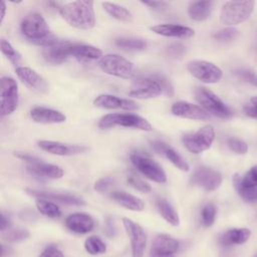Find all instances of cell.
Returning <instances> with one entry per match:
<instances>
[{
	"label": "cell",
	"instance_id": "6da1fadb",
	"mask_svg": "<svg viewBox=\"0 0 257 257\" xmlns=\"http://www.w3.org/2000/svg\"><path fill=\"white\" fill-rule=\"evenodd\" d=\"M20 29L24 37L34 44L48 47L59 42L39 13L33 12L26 15L20 24Z\"/></svg>",
	"mask_w": 257,
	"mask_h": 257
},
{
	"label": "cell",
	"instance_id": "7a4b0ae2",
	"mask_svg": "<svg viewBox=\"0 0 257 257\" xmlns=\"http://www.w3.org/2000/svg\"><path fill=\"white\" fill-rule=\"evenodd\" d=\"M62 18L77 29H91L95 25V14L92 1H73L59 7Z\"/></svg>",
	"mask_w": 257,
	"mask_h": 257
},
{
	"label": "cell",
	"instance_id": "3957f363",
	"mask_svg": "<svg viewBox=\"0 0 257 257\" xmlns=\"http://www.w3.org/2000/svg\"><path fill=\"white\" fill-rule=\"evenodd\" d=\"M254 6V1H228L221 9L220 20L229 27L240 24L249 18Z\"/></svg>",
	"mask_w": 257,
	"mask_h": 257
},
{
	"label": "cell",
	"instance_id": "277c9868",
	"mask_svg": "<svg viewBox=\"0 0 257 257\" xmlns=\"http://www.w3.org/2000/svg\"><path fill=\"white\" fill-rule=\"evenodd\" d=\"M113 126L133 127L141 131L151 132L152 124L144 117L133 113H108L103 115L98 121V127L110 128Z\"/></svg>",
	"mask_w": 257,
	"mask_h": 257
},
{
	"label": "cell",
	"instance_id": "5b68a950",
	"mask_svg": "<svg viewBox=\"0 0 257 257\" xmlns=\"http://www.w3.org/2000/svg\"><path fill=\"white\" fill-rule=\"evenodd\" d=\"M98 65L103 72L124 79L133 78L137 73L134 63L117 54L102 56L98 61Z\"/></svg>",
	"mask_w": 257,
	"mask_h": 257
},
{
	"label": "cell",
	"instance_id": "8992f818",
	"mask_svg": "<svg viewBox=\"0 0 257 257\" xmlns=\"http://www.w3.org/2000/svg\"><path fill=\"white\" fill-rule=\"evenodd\" d=\"M195 98L208 113L221 118H229L233 114L232 110L213 91L206 87H197Z\"/></svg>",
	"mask_w": 257,
	"mask_h": 257
},
{
	"label": "cell",
	"instance_id": "52a82bcc",
	"mask_svg": "<svg viewBox=\"0 0 257 257\" xmlns=\"http://www.w3.org/2000/svg\"><path fill=\"white\" fill-rule=\"evenodd\" d=\"M215 140V130L212 125L207 124L193 134L185 135L182 142L186 149L193 154H200L208 150Z\"/></svg>",
	"mask_w": 257,
	"mask_h": 257
},
{
	"label": "cell",
	"instance_id": "ba28073f",
	"mask_svg": "<svg viewBox=\"0 0 257 257\" xmlns=\"http://www.w3.org/2000/svg\"><path fill=\"white\" fill-rule=\"evenodd\" d=\"M131 162L135 168L148 179L161 184L167 181V176L163 168L150 157L134 153L131 155Z\"/></svg>",
	"mask_w": 257,
	"mask_h": 257
},
{
	"label": "cell",
	"instance_id": "9c48e42d",
	"mask_svg": "<svg viewBox=\"0 0 257 257\" xmlns=\"http://www.w3.org/2000/svg\"><path fill=\"white\" fill-rule=\"evenodd\" d=\"M187 68L194 77L205 83H216L223 75L220 67L206 60H192L188 63Z\"/></svg>",
	"mask_w": 257,
	"mask_h": 257
},
{
	"label": "cell",
	"instance_id": "30bf717a",
	"mask_svg": "<svg viewBox=\"0 0 257 257\" xmlns=\"http://www.w3.org/2000/svg\"><path fill=\"white\" fill-rule=\"evenodd\" d=\"M19 93L17 82L11 78L4 76L1 78V115L12 113L18 106Z\"/></svg>",
	"mask_w": 257,
	"mask_h": 257
},
{
	"label": "cell",
	"instance_id": "8fae6325",
	"mask_svg": "<svg viewBox=\"0 0 257 257\" xmlns=\"http://www.w3.org/2000/svg\"><path fill=\"white\" fill-rule=\"evenodd\" d=\"M162 93H164L162 86L151 75L137 78L133 82L131 90L128 91V94L131 96L139 99L157 97Z\"/></svg>",
	"mask_w": 257,
	"mask_h": 257
},
{
	"label": "cell",
	"instance_id": "7c38bea8",
	"mask_svg": "<svg viewBox=\"0 0 257 257\" xmlns=\"http://www.w3.org/2000/svg\"><path fill=\"white\" fill-rule=\"evenodd\" d=\"M122 224L131 241L132 257H143L147 245V235L144 229L128 218H122Z\"/></svg>",
	"mask_w": 257,
	"mask_h": 257
},
{
	"label": "cell",
	"instance_id": "4fadbf2b",
	"mask_svg": "<svg viewBox=\"0 0 257 257\" xmlns=\"http://www.w3.org/2000/svg\"><path fill=\"white\" fill-rule=\"evenodd\" d=\"M190 182L207 192L215 191L222 184V175L211 168L200 167L192 175Z\"/></svg>",
	"mask_w": 257,
	"mask_h": 257
},
{
	"label": "cell",
	"instance_id": "5bb4252c",
	"mask_svg": "<svg viewBox=\"0 0 257 257\" xmlns=\"http://www.w3.org/2000/svg\"><path fill=\"white\" fill-rule=\"evenodd\" d=\"M18 78L30 89L37 93H45L48 90V84L45 79L39 75L34 69L26 66L16 67Z\"/></svg>",
	"mask_w": 257,
	"mask_h": 257
},
{
	"label": "cell",
	"instance_id": "9a60e30c",
	"mask_svg": "<svg viewBox=\"0 0 257 257\" xmlns=\"http://www.w3.org/2000/svg\"><path fill=\"white\" fill-rule=\"evenodd\" d=\"M171 111L174 115L189 119L204 120L210 117L209 113L201 106L183 100L175 102L171 107Z\"/></svg>",
	"mask_w": 257,
	"mask_h": 257
},
{
	"label": "cell",
	"instance_id": "2e32d148",
	"mask_svg": "<svg viewBox=\"0 0 257 257\" xmlns=\"http://www.w3.org/2000/svg\"><path fill=\"white\" fill-rule=\"evenodd\" d=\"M93 104L101 108H121L125 110H136L139 105L136 101L127 98H120L111 94H99L93 100Z\"/></svg>",
	"mask_w": 257,
	"mask_h": 257
},
{
	"label": "cell",
	"instance_id": "e0dca14e",
	"mask_svg": "<svg viewBox=\"0 0 257 257\" xmlns=\"http://www.w3.org/2000/svg\"><path fill=\"white\" fill-rule=\"evenodd\" d=\"M38 146L43 151L57 156H72L85 152L87 148L77 145H67L54 141H39Z\"/></svg>",
	"mask_w": 257,
	"mask_h": 257
},
{
	"label": "cell",
	"instance_id": "ac0fdd59",
	"mask_svg": "<svg viewBox=\"0 0 257 257\" xmlns=\"http://www.w3.org/2000/svg\"><path fill=\"white\" fill-rule=\"evenodd\" d=\"M65 226L71 232L77 234H86L94 227L93 219L84 213H74L65 219Z\"/></svg>",
	"mask_w": 257,
	"mask_h": 257
},
{
	"label": "cell",
	"instance_id": "d6986e66",
	"mask_svg": "<svg viewBox=\"0 0 257 257\" xmlns=\"http://www.w3.org/2000/svg\"><path fill=\"white\" fill-rule=\"evenodd\" d=\"M152 148L159 154L164 155L175 167H177L179 170L188 172L190 169L189 164L186 162V160L178 154L174 149L169 147L167 144L161 142V141H154L151 143Z\"/></svg>",
	"mask_w": 257,
	"mask_h": 257
},
{
	"label": "cell",
	"instance_id": "ffe728a7",
	"mask_svg": "<svg viewBox=\"0 0 257 257\" xmlns=\"http://www.w3.org/2000/svg\"><path fill=\"white\" fill-rule=\"evenodd\" d=\"M151 30L159 35L168 37L190 38L195 35L194 29L179 24H158L151 27Z\"/></svg>",
	"mask_w": 257,
	"mask_h": 257
},
{
	"label": "cell",
	"instance_id": "44dd1931",
	"mask_svg": "<svg viewBox=\"0 0 257 257\" xmlns=\"http://www.w3.org/2000/svg\"><path fill=\"white\" fill-rule=\"evenodd\" d=\"M30 116L35 122L39 123H60L65 121L66 116L55 109L37 106L30 110Z\"/></svg>",
	"mask_w": 257,
	"mask_h": 257
},
{
	"label": "cell",
	"instance_id": "7402d4cb",
	"mask_svg": "<svg viewBox=\"0 0 257 257\" xmlns=\"http://www.w3.org/2000/svg\"><path fill=\"white\" fill-rule=\"evenodd\" d=\"M27 171L31 175L40 178L60 179L63 176V170L60 167L51 164H46L41 161L38 163L29 164L27 166Z\"/></svg>",
	"mask_w": 257,
	"mask_h": 257
},
{
	"label": "cell",
	"instance_id": "603a6c76",
	"mask_svg": "<svg viewBox=\"0 0 257 257\" xmlns=\"http://www.w3.org/2000/svg\"><path fill=\"white\" fill-rule=\"evenodd\" d=\"M179 241L167 234H160L155 238L151 248V252L158 254L174 255L179 251Z\"/></svg>",
	"mask_w": 257,
	"mask_h": 257
},
{
	"label": "cell",
	"instance_id": "cb8c5ba5",
	"mask_svg": "<svg viewBox=\"0 0 257 257\" xmlns=\"http://www.w3.org/2000/svg\"><path fill=\"white\" fill-rule=\"evenodd\" d=\"M69 42H58L42 50L43 58L51 64H60L69 56Z\"/></svg>",
	"mask_w": 257,
	"mask_h": 257
},
{
	"label": "cell",
	"instance_id": "d4e9b609",
	"mask_svg": "<svg viewBox=\"0 0 257 257\" xmlns=\"http://www.w3.org/2000/svg\"><path fill=\"white\" fill-rule=\"evenodd\" d=\"M250 235L251 231L247 228H232L221 235L219 242L225 247L241 245L248 241Z\"/></svg>",
	"mask_w": 257,
	"mask_h": 257
},
{
	"label": "cell",
	"instance_id": "484cf974",
	"mask_svg": "<svg viewBox=\"0 0 257 257\" xmlns=\"http://www.w3.org/2000/svg\"><path fill=\"white\" fill-rule=\"evenodd\" d=\"M28 192L39 199H46L49 201H57L59 203H63L66 205H75L81 206L84 205L85 202L76 196L69 195V194H60V193H51V192H43V191H35V190H28Z\"/></svg>",
	"mask_w": 257,
	"mask_h": 257
},
{
	"label": "cell",
	"instance_id": "4316f807",
	"mask_svg": "<svg viewBox=\"0 0 257 257\" xmlns=\"http://www.w3.org/2000/svg\"><path fill=\"white\" fill-rule=\"evenodd\" d=\"M69 56L77 59H98L102 57V52L99 48L87 44H70Z\"/></svg>",
	"mask_w": 257,
	"mask_h": 257
},
{
	"label": "cell",
	"instance_id": "83f0119b",
	"mask_svg": "<svg viewBox=\"0 0 257 257\" xmlns=\"http://www.w3.org/2000/svg\"><path fill=\"white\" fill-rule=\"evenodd\" d=\"M110 197L120 206L132 211H143L145 208V204L140 198L122 191H114Z\"/></svg>",
	"mask_w": 257,
	"mask_h": 257
},
{
	"label": "cell",
	"instance_id": "f1b7e54d",
	"mask_svg": "<svg viewBox=\"0 0 257 257\" xmlns=\"http://www.w3.org/2000/svg\"><path fill=\"white\" fill-rule=\"evenodd\" d=\"M213 9L211 1H194L188 7V13L191 19L195 21H204L209 18Z\"/></svg>",
	"mask_w": 257,
	"mask_h": 257
},
{
	"label": "cell",
	"instance_id": "f546056e",
	"mask_svg": "<svg viewBox=\"0 0 257 257\" xmlns=\"http://www.w3.org/2000/svg\"><path fill=\"white\" fill-rule=\"evenodd\" d=\"M233 186L236 191L241 188H251L257 186V165L251 167L244 176L235 174L233 176Z\"/></svg>",
	"mask_w": 257,
	"mask_h": 257
},
{
	"label": "cell",
	"instance_id": "4dcf8cb0",
	"mask_svg": "<svg viewBox=\"0 0 257 257\" xmlns=\"http://www.w3.org/2000/svg\"><path fill=\"white\" fill-rule=\"evenodd\" d=\"M157 207L162 217L171 225L178 226L180 224V218L174 207L165 199L157 200Z\"/></svg>",
	"mask_w": 257,
	"mask_h": 257
},
{
	"label": "cell",
	"instance_id": "1f68e13d",
	"mask_svg": "<svg viewBox=\"0 0 257 257\" xmlns=\"http://www.w3.org/2000/svg\"><path fill=\"white\" fill-rule=\"evenodd\" d=\"M102 7L110 16L117 20L128 22L133 19V14L131 13V11L123 6L111 2H103Z\"/></svg>",
	"mask_w": 257,
	"mask_h": 257
},
{
	"label": "cell",
	"instance_id": "d6a6232c",
	"mask_svg": "<svg viewBox=\"0 0 257 257\" xmlns=\"http://www.w3.org/2000/svg\"><path fill=\"white\" fill-rule=\"evenodd\" d=\"M115 45L123 50L139 51V50H144L148 44L144 39H141V38L120 37L115 40Z\"/></svg>",
	"mask_w": 257,
	"mask_h": 257
},
{
	"label": "cell",
	"instance_id": "836d02e7",
	"mask_svg": "<svg viewBox=\"0 0 257 257\" xmlns=\"http://www.w3.org/2000/svg\"><path fill=\"white\" fill-rule=\"evenodd\" d=\"M37 210L44 216L49 218H58L61 216L59 207L53 202L46 199H37L35 202Z\"/></svg>",
	"mask_w": 257,
	"mask_h": 257
},
{
	"label": "cell",
	"instance_id": "e575fe53",
	"mask_svg": "<svg viewBox=\"0 0 257 257\" xmlns=\"http://www.w3.org/2000/svg\"><path fill=\"white\" fill-rule=\"evenodd\" d=\"M84 248L90 255L102 254L106 251V246L97 236H90L84 242Z\"/></svg>",
	"mask_w": 257,
	"mask_h": 257
},
{
	"label": "cell",
	"instance_id": "d590c367",
	"mask_svg": "<svg viewBox=\"0 0 257 257\" xmlns=\"http://www.w3.org/2000/svg\"><path fill=\"white\" fill-rule=\"evenodd\" d=\"M29 231L23 228H13L7 229L2 232V237L6 242H19L27 239L29 237Z\"/></svg>",
	"mask_w": 257,
	"mask_h": 257
},
{
	"label": "cell",
	"instance_id": "8d00e7d4",
	"mask_svg": "<svg viewBox=\"0 0 257 257\" xmlns=\"http://www.w3.org/2000/svg\"><path fill=\"white\" fill-rule=\"evenodd\" d=\"M216 214H217V209L216 206L213 203H208L206 204L202 211H201V220L202 224L205 227H211L216 219Z\"/></svg>",
	"mask_w": 257,
	"mask_h": 257
},
{
	"label": "cell",
	"instance_id": "74e56055",
	"mask_svg": "<svg viewBox=\"0 0 257 257\" xmlns=\"http://www.w3.org/2000/svg\"><path fill=\"white\" fill-rule=\"evenodd\" d=\"M1 51L14 64H17L21 60L20 53L15 50L11 43L6 39H1Z\"/></svg>",
	"mask_w": 257,
	"mask_h": 257
},
{
	"label": "cell",
	"instance_id": "f35d334b",
	"mask_svg": "<svg viewBox=\"0 0 257 257\" xmlns=\"http://www.w3.org/2000/svg\"><path fill=\"white\" fill-rule=\"evenodd\" d=\"M126 182L131 187L142 193H150L152 191V187L147 182L143 181L135 175H128L126 178Z\"/></svg>",
	"mask_w": 257,
	"mask_h": 257
},
{
	"label": "cell",
	"instance_id": "ab89813d",
	"mask_svg": "<svg viewBox=\"0 0 257 257\" xmlns=\"http://www.w3.org/2000/svg\"><path fill=\"white\" fill-rule=\"evenodd\" d=\"M151 76L160 83V85L163 88V92L167 96L171 97V96L174 95V87H173L171 81L164 74H162V73H153V74H151Z\"/></svg>",
	"mask_w": 257,
	"mask_h": 257
},
{
	"label": "cell",
	"instance_id": "60d3db41",
	"mask_svg": "<svg viewBox=\"0 0 257 257\" xmlns=\"http://www.w3.org/2000/svg\"><path fill=\"white\" fill-rule=\"evenodd\" d=\"M227 144H228V147L230 148V150L236 154L244 155L248 152V145L245 142H243L242 140H239L236 138H230L227 141Z\"/></svg>",
	"mask_w": 257,
	"mask_h": 257
},
{
	"label": "cell",
	"instance_id": "b9f144b4",
	"mask_svg": "<svg viewBox=\"0 0 257 257\" xmlns=\"http://www.w3.org/2000/svg\"><path fill=\"white\" fill-rule=\"evenodd\" d=\"M236 192L247 203L257 202V186L251 188H241L238 189Z\"/></svg>",
	"mask_w": 257,
	"mask_h": 257
},
{
	"label": "cell",
	"instance_id": "7bdbcfd3",
	"mask_svg": "<svg viewBox=\"0 0 257 257\" xmlns=\"http://www.w3.org/2000/svg\"><path fill=\"white\" fill-rule=\"evenodd\" d=\"M237 34H238V31L234 27H226L217 31L213 35V37L220 41H229L234 39L237 36Z\"/></svg>",
	"mask_w": 257,
	"mask_h": 257
},
{
	"label": "cell",
	"instance_id": "ee69618b",
	"mask_svg": "<svg viewBox=\"0 0 257 257\" xmlns=\"http://www.w3.org/2000/svg\"><path fill=\"white\" fill-rule=\"evenodd\" d=\"M235 74L242 80L250 83L251 85H254L257 87V73L250 69L241 68L235 71Z\"/></svg>",
	"mask_w": 257,
	"mask_h": 257
},
{
	"label": "cell",
	"instance_id": "f6af8a7d",
	"mask_svg": "<svg viewBox=\"0 0 257 257\" xmlns=\"http://www.w3.org/2000/svg\"><path fill=\"white\" fill-rule=\"evenodd\" d=\"M186 51H187L186 46L181 43L172 44L167 48V53L169 54V56L173 58H181L182 56L185 55Z\"/></svg>",
	"mask_w": 257,
	"mask_h": 257
},
{
	"label": "cell",
	"instance_id": "bcb514c9",
	"mask_svg": "<svg viewBox=\"0 0 257 257\" xmlns=\"http://www.w3.org/2000/svg\"><path fill=\"white\" fill-rule=\"evenodd\" d=\"M115 183V180L111 177H104L99 179L98 181L95 182L93 189L97 192H104L107 189H109L111 186H113Z\"/></svg>",
	"mask_w": 257,
	"mask_h": 257
},
{
	"label": "cell",
	"instance_id": "7dc6e473",
	"mask_svg": "<svg viewBox=\"0 0 257 257\" xmlns=\"http://www.w3.org/2000/svg\"><path fill=\"white\" fill-rule=\"evenodd\" d=\"M39 257H63V253L57 246L49 245L42 251Z\"/></svg>",
	"mask_w": 257,
	"mask_h": 257
},
{
	"label": "cell",
	"instance_id": "c3c4849f",
	"mask_svg": "<svg viewBox=\"0 0 257 257\" xmlns=\"http://www.w3.org/2000/svg\"><path fill=\"white\" fill-rule=\"evenodd\" d=\"M244 111L248 116L257 119V96L250 99V103L244 106Z\"/></svg>",
	"mask_w": 257,
	"mask_h": 257
},
{
	"label": "cell",
	"instance_id": "681fc988",
	"mask_svg": "<svg viewBox=\"0 0 257 257\" xmlns=\"http://www.w3.org/2000/svg\"><path fill=\"white\" fill-rule=\"evenodd\" d=\"M142 3L156 11H164L169 6V4L165 1H143Z\"/></svg>",
	"mask_w": 257,
	"mask_h": 257
},
{
	"label": "cell",
	"instance_id": "f907efd6",
	"mask_svg": "<svg viewBox=\"0 0 257 257\" xmlns=\"http://www.w3.org/2000/svg\"><path fill=\"white\" fill-rule=\"evenodd\" d=\"M14 155H15L17 158H19V159H21V160H23V161L28 162L29 164H34V163H38V162L41 161V160H39L38 158H36V157H34V156H31V155H29V154H26V153L17 152V153H15Z\"/></svg>",
	"mask_w": 257,
	"mask_h": 257
},
{
	"label": "cell",
	"instance_id": "816d5d0a",
	"mask_svg": "<svg viewBox=\"0 0 257 257\" xmlns=\"http://www.w3.org/2000/svg\"><path fill=\"white\" fill-rule=\"evenodd\" d=\"M9 226H10V221L9 219L5 216L4 213L1 214V220H0V229L2 232L6 231L7 229H9Z\"/></svg>",
	"mask_w": 257,
	"mask_h": 257
},
{
	"label": "cell",
	"instance_id": "f5cc1de1",
	"mask_svg": "<svg viewBox=\"0 0 257 257\" xmlns=\"http://www.w3.org/2000/svg\"><path fill=\"white\" fill-rule=\"evenodd\" d=\"M106 232L109 236H112L114 234V227H113L112 221L110 219H107V221H106Z\"/></svg>",
	"mask_w": 257,
	"mask_h": 257
},
{
	"label": "cell",
	"instance_id": "db71d44e",
	"mask_svg": "<svg viewBox=\"0 0 257 257\" xmlns=\"http://www.w3.org/2000/svg\"><path fill=\"white\" fill-rule=\"evenodd\" d=\"M5 12H6V5H5V2L2 1L1 2V23L3 22V19L5 17Z\"/></svg>",
	"mask_w": 257,
	"mask_h": 257
},
{
	"label": "cell",
	"instance_id": "11a10c76",
	"mask_svg": "<svg viewBox=\"0 0 257 257\" xmlns=\"http://www.w3.org/2000/svg\"><path fill=\"white\" fill-rule=\"evenodd\" d=\"M151 257H175L174 255H168V254H158V253H152L151 252Z\"/></svg>",
	"mask_w": 257,
	"mask_h": 257
},
{
	"label": "cell",
	"instance_id": "9f6ffc18",
	"mask_svg": "<svg viewBox=\"0 0 257 257\" xmlns=\"http://www.w3.org/2000/svg\"><path fill=\"white\" fill-rule=\"evenodd\" d=\"M254 257H257V254H256V255H255V256H254Z\"/></svg>",
	"mask_w": 257,
	"mask_h": 257
}]
</instances>
